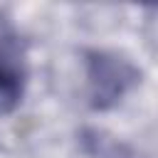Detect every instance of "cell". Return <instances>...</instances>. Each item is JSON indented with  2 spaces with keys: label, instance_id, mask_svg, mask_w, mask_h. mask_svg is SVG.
<instances>
[{
  "label": "cell",
  "instance_id": "6da1fadb",
  "mask_svg": "<svg viewBox=\"0 0 158 158\" xmlns=\"http://www.w3.org/2000/svg\"><path fill=\"white\" fill-rule=\"evenodd\" d=\"M138 72L128 59L114 52H91L86 57V81L94 109H109L123 99V94L136 84Z\"/></svg>",
  "mask_w": 158,
  "mask_h": 158
},
{
  "label": "cell",
  "instance_id": "7a4b0ae2",
  "mask_svg": "<svg viewBox=\"0 0 158 158\" xmlns=\"http://www.w3.org/2000/svg\"><path fill=\"white\" fill-rule=\"evenodd\" d=\"M27 49L17 27L0 15V116L12 114L27 89Z\"/></svg>",
  "mask_w": 158,
  "mask_h": 158
}]
</instances>
